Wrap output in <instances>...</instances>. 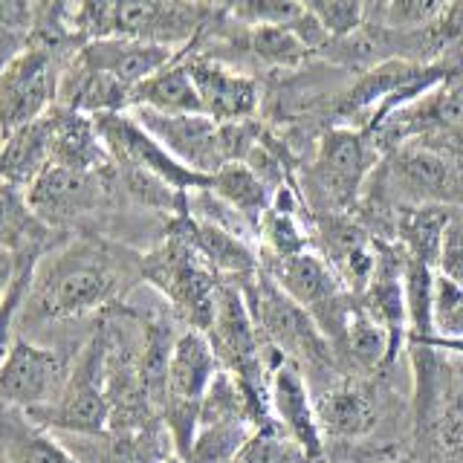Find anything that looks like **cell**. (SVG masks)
Segmentation results:
<instances>
[{
	"label": "cell",
	"mask_w": 463,
	"mask_h": 463,
	"mask_svg": "<svg viewBox=\"0 0 463 463\" xmlns=\"http://www.w3.org/2000/svg\"><path fill=\"white\" fill-rule=\"evenodd\" d=\"M434 272L463 287V212L460 209H455L452 221H449L443 232V243H440V255H438Z\"/></svg>",
	"instance_id": "obj_36"
},
{
	"label": "cell",
	"mask_w": 463,
	"mask_h": 463,
	"mask_svg": "<svg viewBox=\"0 0 463 463\" xmlns=\"http://www.w3.org/2000/svg\"><path fill=\"white\" fill-rule=\"evenodd\" d=\"M226 12L241 26H293L304 14V4H293V0H246V4H229Z\"/></svg>",
	"instance_id": "obj_34"
},
{
	"label": "cell",
	"mask_w": 463,
	"mask_h": 463,
	"mask_svg": "<svg viewBox=\"0 0 463 463\" xmlns=\"http://www.w3.org/2000/svg\"><path fill=\"white\" fill-rule=\"evenodd\" d=\"M426 345H431L438 354H452V356H463V339H446V336H431L426 339Z\"/></svg>",
	"instance_id": "obj_38"
},
{
	"label": "cell",
	"mask_w": 463,
	"mask_h": 463,
	"mask_svg": "<svg viewBox=\"0 0 463 463\" xmlns=\"http://www.w3.org/2000/svg\"><path fill=\"white\" fill-rule=\"evenodd\" d=\"M47 116H50V168L101 171L110 165V154L99 137L93 116L58 105Z\"/></svg>",
	"instance_id": "obj_21"
},
{
	"label": "cell",
	"mask_w": 463,
	"mask_h": 463,
	"mask_svg": "<svg viewBox=\"0 0 463 463\" xmlns=\"http://www.w3.org/2000/svg\"><path fill=\"white\" fill-rule=\"evenodd\" d=\"M47 250V246H43ZM43 250H29V252H21L18 255V272H14V281L9 287V293L0 304V365H4V359L9 356L12 351V342L18 339V318H21V307H24V298H26V289H29V281H33V272H35V264H38V255Z\"/></svg>",
	"instance_id": "obj_31"
},
{
	"label": "cell",
	"mask_w": 463,
	"mask_h": 463,
	"mask_svg": "<svg viewBox=\"0 0 463 463\" xmlns=\"http://www.w3.org/2000/svg\"><path fill=\"white\" fill-rule=\"evenodd\" d=\"M304 6L330 41L351 38L365 24V4H356V0H316Z\"/></svg>",
	"instance_id": "obj_33"
},
{
	"label": "cell",
	"mask_w": 463,
	"mask_h": 463,
	"mask_svg": "<svg viewBox=\"0 0 463 463\" xmlns=\"http://www.w3.org/2000/svg\"><path fill=\"white\" fill-rule=\"evenodd\" d=\"M221 371L217 356L200 330H183L174 342L168 373H165V394L159 405V420L171 438L174 455L183 460V455L192 446L197 431L200 402L206 397L212 380Z\"/></svg>",
	"instance_id": "obj_8"
},
{
	"label": "cell",
	"mask_w": 463,
	"mask_h": 463,
	"mask_svg": "<svg viewBox=\"0 0 463 463\" xmlns=\"http://www.w3.org/2000/svg\"><path fill=\"white\" fill-rule=\"evenodd\" d=\"M217 6L174 0H90L70 4V26L84 43L96 38H130L185 50L206 33Z\"/></svg>",
	"instance_id": "obj_5"
},
{
	"label": "cell",
	"mask_w": 463,
	"mask_h": 463,
	"mask_svg": "<svg viewBox=\"0 0 463 463\" xmlns=\"http://www.w3.org/2000/svg\"><path fill=\"white\" fill-rule=\"evenodd\" d=\"M434 333L463 339V287L434 272Z\"/></svg>",
	"instance_id": "obj_35"
},
{
	"label": "cell",
	"mask_w": 463,
	"mask_h": 463,
	"mask_svg": "<svg viewBox=\"0 0 463 463\" xmlns=\"http://www.w3.org/2000/svg\"><path fill=\"white\" fill-rule=\"evenodd\" d=\"M165 463H183V460H180V458H177V455H174V458H168V460H165Z\"/></svg>",
	"instance_id": "obj_40"
},
{
	"label": "cell",
	"mask_w": 463,
	"mask_h": 463,
	"mask_svg": "<svg viewBox=\"0 0 463 463\" xmlns=\"http://www.w3.org/2000/svg\"><path fill=\"white\" fill-rule=\"evenodd\" d=\"M310 238L313 252L325 258V264L339 275L347 293L359 296L371 279L376 258V241L371 232L354 214H327L310 221Z\"/></svg>",
	"instance_id": "obj_18"
},
{
	"label": "cell",
	"mask_w": 463,
	"mask_h": 463,
	"mask_svg": "<svg viewBox=\"0 0 463 463\" xmlns=\"http://www.w3.org/2000/svg\"><path fill=\"white\" fill-rule=\"evenodd\" d=\"M380 159L383 154L376 151L365 128H325L310 159H304L296 174V188L310 221L327 214H354Z\"/></svg>",
	"instance_id": "obj_4"
},
{
	"label": "cell",
	"mask_w": 463,
	"mask_h": 463,
	"mask_svg": "<svg viewBox=\"0 0 463 463\" xmlns=\"http://www.w3.org/2000/svg\"><path fill=\"white\" fill-rule=\"evenodd\" d=\"M258 260H260V269L284 289L287 298H293L298 307L310 316V322L318 327V333L327 339L333 354H336L345 316L351 310L354 296L345 289L339 275L325 264V258L310 250L287 260H272L260 255Z\"/></svg>",
	"instance_id": "obj_10"
},
{
	"label": "cell",
	"mask_w": 463,
	"mask_h": 463,
	"mask_svg": "<svg viewBox=\"0 0 463 463\" xmlns=\"http://www.w3.org/2000/svg\"><path fill=\"white\" fill-rule=\"evenodd\" d=\"M209 192L221 200L223 206L235 212L258 238L260 221H264V214L272 206V188L260 180L250 165H243V163L223 165L217 174H212Z\"/></svg>",
	"instance_id": "obj_27"
},
{
	"label": "cell",
	"mask_w": 463,
	"mask_h": 463,
	"mask_svg": "<svg viewBox=\"0 0 463 463\" xmlns=\"http://www.w3.org/2000/svg\"><path fill=\"white\" fill-rule=\"evenodd\" d=\"M185 229H188V238H192L200 258L206 260L221 281L238 284V281L252 279V275L260 269L258 246L252 241H246L223 226L197 221L192 212H185Z\"/></svg>",
	"instance_id": "obj_22"
},
{
	"label": "cell",
	"mask_w": 463,
	"mask_h": 463,
	"mask_svg": "<svg viewBox=\"0 0 463 463\" xmlns=\"http://www.w3.org/2000/svg\"><path fill=\"white\" fill-rule=\"evenodd\" d=\"M180 50L159 47V43L130 41V38H96L87 41L79 50V61L96 72H105L108 79L119 81L130 93L177 58Z\"/></svg>",
	"instance_id": "obj_20"
},
{
	"label": "cell",
	"mask_w": 463,
	"mask_h": 463,
	"mask_svg": "<svg viewBox=\"0 0 463 463\" xmlns=\"http://www.w3.org/2000/svg\"><path fill=\"white\" fill-rule=\"evenodd\" d=\"M50 434H101L108 431L110 409L105 394V342L99 322L84 336L70 368V380L50 409L26 414Z\"/></svg>",
	"instance_id": "obj_9"
},
{
	"label": "cell",
	"mask_w": 463,
	"mask_h": 463,
	"mask_svg": "<svg viewBox=\"0 0 463 463\" xmlns=\"http://www.w3.org/2000/svg\"><path fill=\"white\" fill-rule=\"evenodd\" d=\"M93 122L113 165L148 174V177L165 183L168 188H174V192H180V194H192V192L209 188L212 177H203V174H194L192 168L177 163V159L134 119L130 110L101 113V116H93Z\"/></svg>",
	"instance_id": "obj_12"
},
{
	"label": "cell",
	"mask_w": 463,
	"mask_h": 463,
	"mask_svg": "<svg viewBox=\"0 0 463 463\" xmlns=\"http://www.w3.org/2000/svg\"><path fill=\"white\" fill-rule=\"evenodd\" d=\"M134 119L148 130V134L163 145V148L192 168L194 174L212 177L223 165L226 159V145H223V125L203 113H154V110H130Z\"/></svg>",
	"instance_id": "obj_15"
},
{
	"label": "cell",
	"mask_w": 463,
	"mask_h": 463,
	"mask_svg": "<svg viewBox=\"0 0 463 463\" xmlns=\"http://www.w3.org/2000/svg\"><path fill=\"white\" fill-rule=\"evenodd\" d=\"M0 463H79L55 434L0 402Z\"/></svg>",
	"instance_id": "obj_23"
},
{
	"label": "cell",
	"mask_w": 463,
	"mask_h": 463,
	"mask_svg": "<svg viewBox=\"0 0 463 463\" xmlns=\"http://www.w3.org/2000/svg\"><path fill=\"white\" fill-rule=\"evenodd\" d=\"M4 139H6V137H4V134H0V148H4Z\"/></svg>",
	"instance_id": "obj_41"
},
{
	"label": "cell",
	"mask_w": 463,
	"mask_h": 463,
	"mask_svg": "<svg viewBox=\"0 0 463 463\" xmlns=\"http://www.w3.org/2000/svg\"><path fill=\"white\" fill-rule=\"evenodd\" d=\"M255 431L250 420H200L183 463H235Z\"/></svg>",
	"instance_id": "obj_29"
},
{
	"label": "cell",
	"mask_w": 463,
	"mask_h": 463,
	"mask_svg": "<svg viewBox=\"0 0 463 463\" xmlns=\"http://www.w3.org/2000/svg\"><path fill=\"white\" fill-rule=\"evenodd\" d=\"M267 368H269L272 423L279 426L310 460L327 463L325 438H322V429H318L316 400H313L307 376L301 373V368L293 359H284L269 351H267Z\"/></svg>",
	"instance_id": "obj_16"
},
{
	"label": "cell",
	"mask_w": 463,
	"mask_h": 463,
	"mask_svg": "<svg viewBox=\"0 0 463 463\" xmlns=\"http://www.w3.org/2000/svg\"><path fill=\"white\" fill-rule=\"evenodd\" d=\"M235 463H316L287 438L279 426L258 429L250 443L241 449Z\"/></svg>",
	"instance_id": "obj_32"
},
{
	"label": "cell",
	"mask_w": 463,
	"mask_h": 463,
	"mask_svg": "<svg viewBox=\"0 0 463 463\" xmlns=\"http://www.w3.org/2000/svg\"><path fill=\"white\" fill-rule=\"evenodd\" d=\"M29 212L50 235L113 238L119 217L130 212L116 185L113 163L101 171L47 168L26 188Z\"/></svg>",
	"instance_id": "obj_2"
},
{
	"label": "cell",
	"mask_w": 463,
	"mask_h": 463,
	"mask_svg": "<svg viewBox=\"0 0 463 463\" xmlns=\"http://www.w3.org/2000/svg\"><path fill=\"white\" fill-rule=\"evenodd\" d=\"M206 339L217 356L221 371H226L243 388V394L250 397L260 429L275 426L269 414L267 354L250 316V307L243 301L241 287L235 281H223L221 289H217L214 318L206 330Z\"/></svg>",
	"instance_id": "obj_6"
},
{
	"label": "cell",
	"mask_w": 463,
	"mask_h": 463,
	"mask_svg": "<svg viewBox=\"0 0 463 463\" xmlns=\"http://www.w3.org/2000/svg\"><path fill=\"white\" fill-rule=\"evenodd\" d=\"M185 212L188 200L185 209L163 223L159 241L148 252H142V284H148L165 301L183 330L206 333L214 318L217 289L223 281L194 250L185 229Z\"/></svg>",
	"instance_id": "obj_3"
},
{
	"label": "cell",
	"mask_w": 463,
	"mask_h": 463,
	"mask_svg": "<svg viewBox=\"0 0 463 463\" xmlns=\"http://www.w3.org/2000/svg\"><path fill=\"white\" fill-rule=\"evenodd\" d=\"M142 284V252L101 235L50 238L29 281L18 330L29 336L101 316Z\"/></svg>",
	"instance_id": "obj_1"
},
{
	"label": "cell",
	"mask_w": 463,
	"mask_h": 463,
	"mask_svg": "<svg viewBox=\"0 0 463 463\" xmlns=\"http://www.w3.org/2000/svg\"><path fill=\"white\" fill-rule=\"evenodd\" d=\"M6 47H24V41H21V38H9V35H0V50H6Z\"/></svg>",
	"instance_id": "obj_39"
},
{
	"label": "cell",
	"mask_w": 463,
	"mask_h": 463,
	"mask_svg": "<svg viewBox=\"0 0 463 463\" xmlns=\"http://www.w3.org/2000/svg\"><path fill=\"white\" fill-rule=\"evenodd\" d=\"M55 438L79 463H165L174 458V446L163 423L137 431L108 429L101 434H55Z\"/></svg>",
	"instance_id": "obj_19"
},
{
	"label": "cell",
	"mask_w": 463,
	"mask_h": 463,
	"mask_svg": "<svg viewBox=\"0 0 463 463\" xmlns=\"http://www.w3.org/2000/svg\"><path fill=\"white\" fill-rule=\"evenodd\" d=\"M21 255V252H18ZM18 255L0 250V304H4L9 287L14 281V272H18Z\"/></svg>",
	"instance_id": "obj_37"
},
{
	"label": "cell",
	"mask_w": 463,
	"mask_h": 463,
	"mask_svg": "<svg viewBox=\"0 0 463 463\" xmlns=\"http://www.w3.org/2000/svg\"><path fill=\"white\" fill-rule=\"evenodd\" d=\"M50 168V116L29 122L4 139L0 148V180L26 192Z\"/></svg>",
	"instance_id": "obj_24"
},
{
	"label": "cell",
	"mask_w": 463,
	"mask_h": 463,
	"mask_svg": "<svg viewBox=\"0 0 463 463\" xmlns=\"http://www.w3.org/2000/svg\"><path fill=\"white\" fill-rule=\"evenodd\" d=\"M185 64L200 99V113L217 125L258 119L264 105V84L246 70H235L217 58L185 47Z\"/></svg>",
	"instance_id": "obj_14"
},
{
	"label": "cell",
	"mask_w": 463,
	"mask_h": 463,
	"mask_svg": "<svg viewBox=\"0 0 463 463\" xmlns=\"http://www.w3.org/2000/svg\"><path fill=\"white\" fill-rule=\"evenodd\" d=\"M76 52L24 41V47L0 67V134L9 137L55 108L58 81Z\"/></svg>",
	"instance_id": "obj_7"
},
{
	"label": "cell",
	"mask_w": 463,
	"mask_h": 463,
	"mask_svg": "<svg viewBox=\"0 0 463 463\" xmlns=\"http://www.w3.org/2000/svg\"><path fill=\"white\" fill-rule=\"evenodd\" d=\"M137 108L154 113H200V99L185 64V50H180L171 64L154 72L151 79H145L130 93V110Z\"/></svg>",
	"instance_id": "obj_26"
},
{
	"label": "cell",
	"mask_w": 463,
	"mask_h": 463,
	"mask_svg": "<svg viewBox=\"0 0 463 463\" xmlns=\"http://www.w3.org/2000/svg\"><path fill=\"white\" fill-rule=\"evenodd\" d=\"M81 342L72 347L41 345L18 333V339L12 342L9 356L0 365V402L24 414L50 409L61 397V391L70 380L72 359H76Z\"/></svg>",
	"instance_id": "obj_11"
},
{
	"label": "cell",
	"mask_w": 463,
	"mask_h": 463,
	"mask_svg": "<svg viewBox=\"0 0 463 463\" xmlns=\"http://www.w3.org/2000/svg\"><path fill=\"white\" fill-rule=\"evenodd\" d=\"M438 0H391V4H365V24L394 35H414L440 18Z\"/></svg>",
	"instance_id": "obj_30"
},
{
	"label": "cell",
	"mask_w": 463,
	"mask_h": 463,
	"mask_svg": "<svg viewBox=\"0 0 463 463\" xmlns=\"http://www.w3.org/2000/svg\"><path fill=\"white\" fill-rule=\"evenodd\" d=\"M50 238H52L50 232L29 212L26 194L21 188L0 180V250L14 255L29 250H43Z\"/></svg>",
	"instance_id": "obj_28"
},
{
	"label": "cell",
	"mask_w": 463,
	"mask_h": 463,
	"mask_svg": "<svg viewBox=\"0 0 463 463\" xmlns=\"http://www.w3.org/2000/svg\"><path fill=\"white\" fill-rule=\"evenodd\" d=\"M455 209L449 206H397L394 214V243L409 260L438 267L443 232L452 221Z\"/></svg>",
	"instance_id": "obj_25"
},
{
	"label": "cell",
	"mask_w": 463,
	"mask_h": 463,
	"mask_svg": "<svg viewBox=\"0 0 463 463\" xmlns=\"http://www.w3.org/2000/svg\"><path fill=\"white\" fill-rule=\"evenodd\" d=\"M325 455L333 443L359 446L383 423V397L376 376H339L313 394Z\"/></svg>",
	"instance_id": "obj_13"
},
{
	"label": "cell",
	"mask_w": 463,
	"mask_h": 463,
	"mask_svg": "<svg viewBox=\"0 0 463 463\" xmlns=\"http://www.w3.org/2000/svg\"><path fill=\"white\" fill-rule=\"evenodd\" d=\"M359 307L365 310L388 336V362L391 371L405 354L409 339V310H405V252L391 241H376L373 272L359 296Z\"/></svg>",
	"instance_id": "obj_17"
}]
</instances>
